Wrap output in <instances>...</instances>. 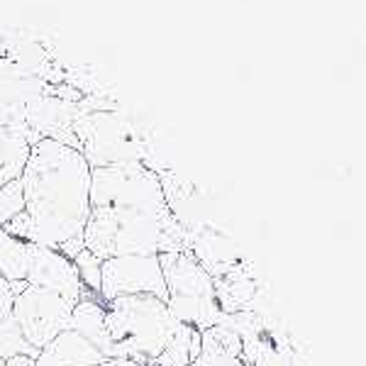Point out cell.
Segmentation results:
<instances>
[{"instance_id":"7","label":"cell","mask_w":366,"mask_h":366,"mask_svg":"<svg viewBox=\"0 0 366 366\" xmlns=\"http://www.w3.org/2000/svg\"><path fill=\"white\" fill-rule=\"evenodd\" d=\"M103 362L108 359L71 327L59 332L49 345H44L34 359L37 366H98Z\"/></svg>"},{"instance_id":"11","label":"cell","mask_w":366,"mask_h":366,"mask_svg":"<svg viewBox=\"0 0 366 366\" xmlns=\"http://www.w3.org/2000/svg\"><path fill=\"white\" fill-rule=\"evenodd\" d=\"M200 354V332L191 325L179 322L164 352L157 357L152 366H191V362Z\"/></svg>"},{"instance_id":"21","label":"cell","mask_w":366,"mask_h":366,"mask_svg":"<svg viewBox=\"0 0 366 366\" xmlns=\"http://www.w3.org/2000/svg\"><path fill=\"white\" fill-rule=\"evenodd\" d=\"M98 366H144V364H134V362H125V359H110V362H103Z\"/></svg>"},{"instance_id":"16","label":"cell","mask_w":366,"mask_h":366,"mask_svg":"<svg viewBox=\"0 0 366 366\" xmlns=\"http://www.w3.org/2000/svg\"><path fill=\"white\" fill-rule=\"evenodd\" d=\"M29 149H32V147L27 144V139L22 137L20 132L0 127V169L13 162H27Z\"/></svg>"},{"instance_id":"4","label":"cell","mask_w":366,"mask_h":366,"mask_svg":"<svg viewBox=\"0 0 366 366\" xmlns=\"http://www.w3.org/2000/svg\"><path fill=\"white\" fill-rule=\"evenodd\" d=\"M74 308L76 305H71L66 298H61L54 291L27 286L20 296H15L13 317L20 325L29 347L39 354V350L49 345L59 332L69 330Z\"/></svg>"},{"instance_id":"3","label":"cell","mask_w":366,"mask_h":366,"mask_svg":"<svg viewBox=\"0 0 366 366\" xmlns=\"http://www.w3.org/2000/svg\"><path fill=\"white\" fill-rule=\"evenodd\" d=\"M164 283H167V308L183 325H191L198 332L220 322V308L215 300L212 276L193 252L159 254Z\"/></svg>"},{"instance_id":"6","label":"cell","mask_w":366,"mask_h":366,"mask_svg":"<svg viewBox=\"0 0 366 366\" xmlns=\"http://www.w3.org/2000/svg\"><path fill=\"white\" fill-rule=\"evenodd\" d=\"M25 281L29 286L46 288V291L59 293V296L66 298L71 305H76L86 296H93L84 283H81L79 271H76L71 259H66L64 254H59L54 249H46V247H37V244H27Z\"/></svg>"},{"instance_id":"17","label":"cell","mask_w":366,"mask_h":366,"mask_svg":"<svg viewBox=\"0 0 366 366\" xmlns=\"http://www.w3.org/2000/svg\"><path fill=\"white\" fill-rule=\"evenodd\" d=\"M0 229L8 232V234H13V237H17V239L27 242V244H34V227H32V220H29V215L25 210H22L20 215H15L10 222H5Z\"/></svg>"},{"instance_id":"22","label":"cell","mask_w":366,"mask_h":366,"mask_svg":"<svg viewBox=\"0 0 366 366\" xmlns=\"http://www.w3.org/2000/svg\"><path fill=\"white\" fill-rule=\"evenodd\" d=\"M0 366H5V362H3V359H0Z\"/></svg>"},{"instance_id":"14","label":"cell","mask_w":366,"mask_h":366,"mask_svg":"<svg viewBox=\"0 0 366 366\" xmlns=\"http://www.w3.org/2000/svg\"><path fill=\"white\" fill-rule=\"evenodd\" d=\"M71 262H74L76 271H79L81 283H84V286L93 293V296L100 298V267H103V259H98L96 254H91L88 249H84V252L76 254ZM100 300H103V298H100Z\"/></svg>"},{"instance_id":"15","label":"cell","mask_w":366,"mask_h":366,"mask_svg":"<svg viewBox=\"0 0 366 366\" xmlns=\"http://www.w3.org/2000/svg\"><path fill=\"white\" fill-rule=\"evenodd\" d=\"M25 210V193H22V181L13 179L0 186V227L10 222L15 215Z\"/></svg>"},{"instance_id":"13","label":"cell","mask_w":366,"mask_h":366,"mask_svg":"<svg viewBox=\"0 0 366 366\" xmlns=\"http://www.w3.org/2000/svg\"><path fill=\"white\" fill-rule=\"evenodd\" d=\"M17 354H29V357L37 359V352L29 347L20 325H17L13 312H10L5 320H0V359L5 362V359H13Z\"/></svg>"},{"instance_id":"9","label":"cell","mask_w":366,"mask_h":366,"mask_svg":"<svg viewBox=\"0 0 366 366\" xmlns=\"http://www.w3.org/2000/svg\"><path fill=\"white\" fill-rule=\"evenodd\" d=\"M71 330L86 337L96 350L103 354L105 359H113V345L108 337V327H105V303L96 296H86L76 303L74 312H71Z\"/></svg>"},{"instance_id":"2","label":"cell","mask_w":366,"mask_h":366,"mask_svg":"<svg viewBox=\"0 0 366 366\" xmlns=\"http://www.w3.org/2000/svg\"><path fill=\"white\" fill-rule=\"evenodd\" d=\"M105 327L113 359L152 366L179 327V320L154 296H120L105 303Z\"/></svg>"},{"instance_id":"12","label":"cell","mask_w":366,"mask_h":366,"mask_svg":"<svg viewBox=\"0 0 366 366\" xmlns=\"http://www.w3.org/2000/svg\"><path fill=\"white\" fill-rule=\"evenodd\" d=\"M0 276L5 281H25L27 276V242L0 229Z\"/></svg>"},{"instance_id":"19","label":"cell","mask_w":366,"mask_h":366,"mask_svg":"<svg viewBox=\"0 0 366 366\" xmlns=\"http://www.w3.org/2000/svg\"><path fill=\"white\" fill-rule=\"evenodd\" d=\"M25 164L27 162L5 164V167L0 169V186H3V183H8V181H13V179H20V174H22V169H25Z\"/></svg>"},{"instance_id":"8","label":"cell","mask_w":366,"mask_h":366,"mask_svg":"<svg viewBox=\"0 0 366 366\" xmlns=\"http://www.w3.org/2000/svg\"><path fill=\"white\" fill-rule=\"evenodd\" d=\"M212 286H215V300L220 312H242L252 308L257 281L247 262H234L225 274L212 279Z\"/></svg>"},{"instance_id":"10","label":"cell","mask_w":366,"mask_h":366,"mask_svg":"<svg viewBox=\"0 0 366 366\" xmlns=\"http://www.w3.org/2000/svg\"><path fill=\"white\" fill-rule=\"evenodd\" d=\"M115 237H117V217L108 205H93L88 212L84 227V247L98 259L115 257Z\"/></svg>"},{"instance_id":"1","label":"cell","mask_w":366,"mask_h":366,"mask_svg":"<svg viewBox=\"0 0 366 366\" xmlns=\"http://www.w3.org/2000/svg\"><path fill=\"white\" fill-rule=\"evenodd\" d=\"M20 181L34 244L66 259L84 252V227L91 212V167L84 154L54 139H42L29 149Z\"/></svg>"},{"instance_id":"18","label":"cell","mask_w":366,"mask_h":366,"mask_svg":"<svg viewBox=\"0 0 366 366\" xmlns=\"http://www.w3.org/2000/svg\"><path fill=\"white\" fill-rule=\"evenodd\" d=\"M13 303H15V296H13V291H10V281H5L3 276H0V320H5V317L13 312Z\"/></svg>"},{"instance_id":"20","label":"cell","mask_w":366,"mask_h":366,"mask_svg":"<svg viewBox=\"0 0 366 366\" xmlns=\"http://www.w3.org/2000/svg\"><path fill=\"white\" fill-rule=\"evenodd\" d=\"M5 366H37V364H34V357H29V354H17L13 359H5Z\"/></svg>"},{"instance_id":"5","label":"cell","mask_w":366,"mask_h":366,"mask_svg":"<svg viewBox=\"0 0 366 366\" xmlns=\"http://www.w3.org/2000/svg\"><path fill=\"white\" fill-rule=\"evenodd\" d=\"M120 296H154L167 303L159 257H110L100 267V298L103 303Z\"/></svg>"}]
</instances>
